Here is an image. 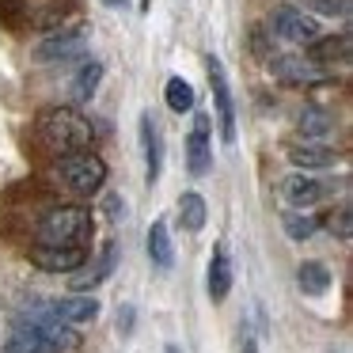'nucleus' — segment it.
I'll use <instances>...</instances> for the list:
<instances>
[{"instance_id":"obj_1","label":"nucleus","mask_w":353,"mask_h":353,"mask_svg":"<svg viewBox=\"0 0 353 353\" xmlns=\"http://www.w3.org/2000/svg\"><path fill=\"white\" fill-rule=\"evenodd\" d=\"M39 141L57 156H72V152H88L92 148V122L80 114L77 107H46L39 110Z\"/></svg>"},{"instance_id":"obj_2","label":"nucleus","mask_w":353,"mask_h":353,"mask_svg":"<svg viewBox=\"0 0 353 353\" xmlns=\"http://www.w3.org/2000/svg\"><path fill=\"white\" fill-rule=\"evenodd\" d=\"M95 232L88 205H54L39 221V243L46 247H84Z\"/></svg>"},{"instance_id":"obj_3","label":"nucleus","mask_w":353,"mask_h":353,"mask_svg":"<svg viewBox=\"0 0 353 353\" xmlns=\"http://www.w3.org/2000/svg\"><path fill=\"white\" fill-rule=\"evenodd\" d=\"M61 179L72 194L92 198V194H99L103 183H107V160H103L99 152H92V148H88V152L61 156Z\"/></svg>"},{"instance_id":"obj_4","label":"nucleus","mask_w":353,"mask_h":353,"mask_svg":"<svg viewBox=\"0 0 353 353\" xmlns=\"http://www.w3.org/2000/svg\"><path fill=\"white\" fill-rule=\"evenodd\" d=\"M205 72H209V88H213V103H216L221 141H224V145H236V107H232V92H228V77H224L221 57L209 54L205 57Z\"/></svg>"},{"instance_id":"obj_5","label":"nucleus","mask_w":353,"mask_h":353,"mask_svg":"<svg viewBox=\"0 0 353 353\" xmlns=\"http://www.w3.org/2000/svg\"><path fill=\"white\" fill-rule=\"evenodd\" d=\"M270 27L277 34V39L292 42V46H312L315 39H319V23H315L312 16H304V8H292V4H281V8H274V16H270Z\"/></svg>"},{"instance_id":"obj_6","label":"nucleus","mask_w":353,"mask_h":353,"mask_svg":"<svg viewBox=\"0 0 353 353\" xmlns=\"http://www.w3.org/2000/svg\"><path fill=\"white\" fill-rule=\"evenodd\" d=\"M88 50V31L84 27H72V31H54L39 42V61H80Z\"/></svg>"},{"instance_id":"obj_7","label":"nucleus","mask_w":353,"mask_h":353,"mask_svg":"<svg viewBox=\"0 0 353 353\" xmlns=\"http://www.w3.org/2000/svg\"><path fill=\"white\" fill-rule=\"evenodd\" d=\"M88 262V251L84 247H31V266H39L42 274H77L84 270Z\"/></svg>"},{"instance_id":"obj_8","label":"nucleus","mask_w":353,"mask_h":353,"mask_svg":"<svg viewBox=\"0 0 353 353\" xmlns=\"http://www.w3.org/2000/svg\"><path fill=\"white\" fill-rule=\"evenodd\" d=\"M209 130H213V118H209V114H194V130H190V137H186V168H190V175H198V179L213 171Z\"/></svg>"},{"instance_id":"obj_9","label":"nucleus","mask_w":353,"mask_h":353,"mask_svg":"<svg viewBox=\"0 0 353 353\" xmlns=\"http://www.w3.org/2000/svg\"><path fill=\"white\" fill-rule=\"evenodd\" d=\"M50 315H54L57 323H65V327H84V323H95L99 319V300L92 296V292H72V296H61L54 300V304H46Z\"/></svg>"},{"instance_id":"obj_10","label":"nucleus","mask_w":353,"mask_h":353,"mask_svg":"<svg viewBox=\"0 0 353 353\" xmlns=\"http://www.w3.org/2000/svg\"><path fill=\"white\" fill-rule=\"evenodd\" d=\"M281 194H285V201H289L292 209H312V205H319L323 198H327V186L319 183V179H312V175H289V179H281Z\"/></svg>"},{"instance_id":"obj_11","label":"nucleus","mask_w":353,"mask_h":353,"mask_svg":"<svg viewBox=\"0 0 353 353\" xmlns=\"http://www.w3.org/2000/svg\"><path fill=\"white\" fill-rule=\"evenodd\" d=\"M270 72H274L281 84H319L323 80V69L312 61H304V57H270Z\"/></svg>"},{"instance_id":"obj_12","label":"nucleus","mask_w":353,"mask_h":353,"mask_svg":"<svg viewBox=\"0 0 353 353\" xmlns=\"http://www.w3.org/2000/svg\"><path fill=\"white\" fill-rule=\"evenodd\" d=\"M289 163L300 171V175H307V171H323V168H334V160H338V152L334 148H327V145H312V141H304V145H289Z\"/></svg>"},{"instance_id":"obj_13","label":"nucleus","mask_w":353,"mask_h":353,"mask_svg":"<svg viewBox=\"0 0 353 353\" xmlns=\"http://www.w3.org/2000/svg\"><path fill=\"white\" fill-rule=\"evenodd\" d=\"M209 300L213 304H221V300H228L232 292V259H228V247L216 243L213 247V259H209Z\"/></svg>"},{"instance_id":"obj_14","label":"nucleus","mask_w":353,"mask_h":353,"mask_svg":"<svg viewBox=\"0 0 353 353\" xmlns=\"http://www.w3.org/2000/svg\"><path fill=\"white\" fill-rule=\"evenodd\" d=\"M4 353H54V350H50V342L42 338V330L19 315L12 334H8V342H4Z\"/></svg>"},{"instance_id":"obj_15","label":"nucleus","mask_w":353,"mask_h":353,"mask_svg":"<svg viewBox=\"0 0 353 353\" xmlns=\"http://www.w3.org/2000/svg\"><path fill=\"white\" fill-rule=\"evenodd\" d=\"M307 61L312 65H330V61H350V31L342 34H327V39H315L312 46H307Z\"/></svg>"},{"instance_id":"obj_16","label":"nucleus","mask_w":353,"mask_h":353,"mask_svg":"<svg viewBox=\"0 0 353 353\" xmlns=\"http://www.w3.org/2000/svg\"><path fill=\"white\" fill-rule=\"evenodd\" d=\"M137 137H141V152H145V179L148 183H160V133L152 125V114H141L137 125Z\"/></svg>"},{"instance_id":"obj_17","label":"nucleus","mask_w":353,"mask_h":353,"mask_svg":"<svg viewBox=\"0 0 353 353\" xmlns=\"http://www.w3.org/2000/svg\"><path fill=\"white\" fill-rule=\"evenodd\" d=\"M296 130H300V137H304V141L323 145V141L334 133V118H330L327 110H319V107H304V110H300V118H296Z\"/></svg>"},{"instance_id":"obj_18","label":"nucleus","mask_w":353,"mask_h":353,"mask_svg":"<svg viewBox=\"0 0 353 353\" xmlns=\"http://www.w3.org/2000/svg\"><path fill=\"white\" fill-rule=\"evenodd\" d=\"M330 266L327 262H315V259H307V262H300V270H296V285H300V292L304 296H323V292L330 289Z\"/></svg>"},{"instance_id":"obj_19","label":"nucleus","mask_w":353,"mask_h":353,"mask_svg":"<svg viewBox=\"0 0 353 353\" xmlns=\"http://www.w3.org/2000/svg\"><path fill=\"white\" fill-rule=\"evenodd\" d=\"M148 259H152L156 270L175 266V247H171V232L163 221H152V228H148Z\"/></svg>"},{"instance_id":"obj_20","label":"nucleus","mask_w":353,"mask_h":353,"mask_svg":"<svg viewBox=\"0 0 353 353\" xmlns=\"http://www.w3.org/2000/svg\"><path fill=\"white\" fill-rule=\"evenodd\" d=\"M179 221H183V228H186V232H201V228H205V221H209V205H205V198H201L198 190L179 194Z\"/></svg>"},{"instance_id":"obj_21","label":"nucleus","mask_w":353,"mask_h":353,"mask_svg":"<svg viewBox=\"0 0 353 353\" xmlns=\"http://www.w3.org/2000/svg\"><path fill=\"white\" fill-rule=\"evenodd\" d=\"M281 228H285V236H289V239L304 243V239H312L323 224H319V216L307 213V209H289V213L281 216Z\"/></svg>"},{"instance_id":"obj_22","label":"nucleus","mask_w":353,"mask_h":353,"mask_svg":"<svg viewBox=\"0 0 353 353\" xmlns=\"http://www.w3.org/2000/svg\"><path fill=\"white\" fill-rule=\"evenodd\" d=\"M163 99H168V107L175 110V114H190V110H194V99H198V95H194V88L186 84L183 77H171L168 88H163Z\"/></svg>"},{"instance_id":"obj_23","label":"nucleus","mask_w":353,"mask_h":353,"mask_svg":"<svg viewBox=\"0 0 353 353\" xmlns=\"http://www.w3.org/2000/svg\"><path fill=\"white\" fill-rule=\"evenodd\" d=\"M99 80H103V61H84L80 65V72H77V80H72V95L77 99H92L95 95V88H99Z\"/></svg>"},{"instance_id":"obj_24","label":"nucleus","mask_w":353,"mask_h":353,"mask_svg":"<svg viewBox=\"0 0 353 353\" xmlns=\"http://www.w3.org/2000/svg\"><path fill=\"white\" fill-rule=\"evenodd\" d=\"M319 224L330 232V236H338V239H350L353 236V213H350V205L330 209L327 216H319Z\"/></svg>"},{"instance_id":"obj_25","label":"nucleus","mask_w":353,"mask_h":353,"mask_svg":"<svg viewBox=\"0 0 353 353\" xmlns=\"http://www.w3.org/2000/svg\"><path fill=\"white\" fill-rule=\"evenodd\" d=\"M304 8L327 19H342V16H350V0H304Z\"/></svg>"},{"instance_id":"obj_26","label":"nucleus","mask_w":353,"mask_h":353,"mask_svg":"<svg viewBox=\"0 0 353 353\" xmlns=\"http://www.w3.org/2000/svg\"><path fill=\"white\" fill-rule=\"evenodd\" d=\"M266 39H270V31H262V27H254V31H251V50L262 57V61H270V57H274V46H270Z\"/></svg>"},{"instance_id":"obj_27","label":"nucleus","mask_w":353,"mask_h":353,"mask_svg":"<svg viewBox=\"0 0 353 353\" xmlns=\"http://www.w3.org/2000/svg\"><path fill=\"white\" fill-rule=\"evenodd\" d=\"M107 216H110V221H122V216H125V201L107 198Z\"/></svg>"},{"instance_id":"obj_28","label":"nucleus","mask_w":353,"mask_h":353,"mask_svg":"<svg viewBox=\"0 0 353 353\" xmlns=\"http://www.w3.org/2000/svg\"><path fill=\"white\" fill-rule=\"evenodd\" d=\"M118 330H122V334L133 330V307H122V312H118Z\"/></svg>"},{"instance_id":"obj_29","label":"nucleus","mask_w":353,"mask_h":353,"mask_svg":"<svg viewBox=\"0 0 353 353\" xmlns=\"http://www.w3.org/2000/svg\"><path fill=\"white\" fill-rule=\"evenodd\" d=\"M239 353H259V342H254V338H243V345H239Z\"/></svg>"},{"instance_id":"obj_30","label":"nucleus","mask_w":353,"mask_h":353,"mask_svg":"<svg viewBox=\"0 0 353 353\" xmlns=\"http://www.w3.org/2000/svg\"><path fill=\"white\" fill-rule=\"evenodd\" d=\"M103 4H107V8H122V0H103Z\"/></svg>"},{"instance_id":"obj_31","label":"nucleus","mask_w":353,"mask_h":353,"mask_svg":"<svg viewBox=\"0 0 353 353\" xmlns=\"http://www.w3.org/2000/svg\"><path fill=\"white\" fill-rule=\"evenodd\" d=\"M168 353H179V345H168Z\"/></svg>"}]
</instances>
